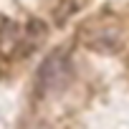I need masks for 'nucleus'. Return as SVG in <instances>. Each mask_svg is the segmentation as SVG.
I'll list each match as a JSON object with an SVG mask.
<instances>
[{
	"mask_svg": "<svg viewBox=\"0 0 129 129\" xmlns=\"http://www.w3.org/2000/svg\"><path fill=\"white\" fill-rule=\"evenodd\" d=\"M76 38L84 48L94 51V53H101V56H111V53H119L121 46H124V33L111 23V20H104V18H89L79 25L76 30Z\"/></svg>",
	"mask_w": 129,
	"mask_h": 129,
	"instance_id": "1",
	"label": "nucleus"
},
{
	"mask_svg": "<svg viewBox=\"0 0 129 129\" xmlns=\"http://www.w3.org/2000/svg\"><path fill=\"white\" fill-rule=\"evenodd\" d=\"M23 25L13 18L0 23V56L3 58H20L23 56Z\"/></svg>",
	"mask_w": 129,
	"mask_h": 129,
	"instance_id": "3",
	"label": "nucleus"
},
{
	"mask_svg": "<svg viewBox=\"0 0 129 129\" xmlns=\"http://www.w3.org/2000/svg\"><path fill=\"white\" fill-rule=\"evenodd\" d=\"M23 56H30L36 48L43 46V41L48 38V25L41 20V18H30L25 25H23Z\"/></svg>",
	"mask_w": 129,
	"mask_h": 129,
	"instance_id": "4",
	"label": "nucleus"
},
{
	"mask_svg": "<svg viewBox=\"0 0 129 129\" xmlns=\"http://www.w3.org/2000/svg\"><path fill=\"white\" fill-rule=\"evenodd\" d=\"M71 81V61L63 51H51L43 63L38 66L36 74V94L38 96H48V94H58L61 89H66V84Z\"/></svg>",
	"mask_w": 129,
	"mask_h": 129,
	"instance_id": "2",
	"label": "nucleus"
},
{
	"mask_svg": "<svg viewBox=\"0 0 129 129\" xmlns=\"http://www.w3.org/2000/svg\"><path fill=\"white\" fill-rule=\"evenodd\" d=\"M81 8H84V0H56L51 8V18L56 25H66Z\"/></svg>",
	"mask_w": 129,
	"mask_h": 129,
	"instance_id": "5",
	"label": "nucleus"
}]
</instances>
